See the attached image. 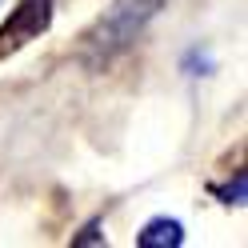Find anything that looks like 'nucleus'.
<instances>
[{
    "instance_id": "f257e3e1",
    "label": "nucleus",
    "mask_w": 248,
    "mask_h": 248,
    "mask_svg": "<svg viewBox=\"0 0 248 248\" xmlns=\"http://www.w3.org/2000/svg\"><path fill=\"white\" fill-rule=\"evenodd\" d=\"M48 24H52V0H20L0 24V56L24 48L28 40H40Z\"/></svg>"
},
{
    "instance_id": "f03ea898",
    "label": "nucleus",
    "mask_w": 248,
    "mask_h": 248,
    "mask_svg": "<svg viewBox=\"0 0 248 248\" xmlns=\"http://www.w3.org/2000/svg\"><path fill=\"white\" fill-rule=\"evenodd\" d=\"M140 248H180L184 244V228L180 220H168V216H156V220H148L144 232L136 236Z\"/></svg>"
}]
</instances>
